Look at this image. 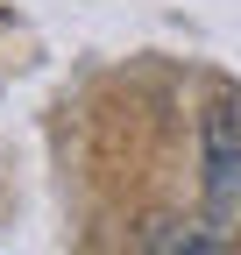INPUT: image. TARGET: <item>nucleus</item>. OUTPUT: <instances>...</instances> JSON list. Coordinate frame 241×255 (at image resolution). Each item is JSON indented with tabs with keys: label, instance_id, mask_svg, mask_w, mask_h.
Wrapping results in <instances>:
<instances>
[{
	"label": "nucleus",
	"instance_id": "f257e3e1",
	"mask_svg": "<svg viewBox=\"0 0 241 255\" xmlns=\"http://www.w3.org/2000/svg\"><path fill=\"white\" fill-rule=\"evenodd\" d=\"M206 199H213V220L241 206V100L206 107Z\"/></svg>",
	"mask_w": 241,
	"mask_h": 255
},
{
	"label": "nucleus",
	"instance_id": "f03ea898",
	"mask_svg": "<svg viewBox=\"0 0 241 255\" xmlns=\"http://www.w3.org/2000/svg\"><path fill=\"white\" fill-rule=\"evenodd\" d=\"M149 255H220V227H185V220H163L149 234Z\"/></svg>",
	"mask_w": 241,
	"mask_h": 255
}]
</instances>
